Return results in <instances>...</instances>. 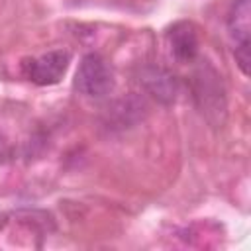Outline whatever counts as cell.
I'll return each instance as SVG.
<instances>
[{
    "label": "cell",
    "instance_id": "3957f363",
    "mask_svg": "<svg viewBox=\"0 0 251 251\" xmlns=\"http://www.w3.org/2000/svg\"><path fill=\"white\" fill-rule=\"evenodd\" d=\"M69 63H71V53L65 49H55L39 57L22 59V75L37 86H51L65 76Z\"/></svg>",
    "mask_w": 251,
    "mask_h": 251
},
{
    "label": "cell",
    "instance_id": "8992f818",
    "mask_svg": "<svg viewBox=\"0 0 251 251\" xmlns=\"http://www.w3.org/2000/svg\"><path fill=\"white\" fill-rule=\"evenodd\" d=\"M229 37L239 43H251V0H235L227 12Z\"/></svg>",
    "mask_w": 251,
    "mask_h": 251
},
{
    "label": "cell",
    "instance_id": "52a82bcc",
    "mask_svg": "<svg viewBox=\"0 0 251 251\" xmlns=\"http://www.w3.org/2000/svg\"><path fill=\"white\" fill-rule=\"evenodd\" d=\"M143 110H147L143 100H139L135 96H127V98L118 100L112 108H108V118H112L116 126L127 127L141 118Z\"/></svg>",
    "mask_w": 251,
    "mask_h": 251
},
{
    "label": "cell",
    "instance_id": "6da1fadb",
    "mask_svg": "<svg viewBox=\"0 0 251 251\" xmlns=\"http://www.w3.org/2000/svg\"><path fill=\"white\" fill-rule=\"evenodd\" d=\"M190 86H192V98L198 110L202 112V116L212 126H222L226 120L227 100L220 73L210 63H202L194 69Z\"/></svg>",
    "mask_w": 251,
    "mask_h": 251
},
{
    "label": "cell",
    "instance_id": "7a4b0ae2",
    "mask_svg": "<svg viewBox=\"0 0 251 251\" xmlns=\"http://www.w3.org/2000/svg\"><path fill=\"white\" fill-rule=\"evenodd\" d=\"M114 71L100 53H86L75 73V88L86 98H104L114 90Z\"/></svg>",
    "mask_w": 251,
    "mask_h": 251
},
{
    "label": "cell",
    "instance_id": "5b68a950",
    "mask_svg": "<svg viewBox=\"0 0 251 251\" xmlns=\"http://www.w3.org/2000/svg\"><path fill=\"white\" fill-rule=\"evenodd\" d=\"M167 41L173 57L178 63H190L196 59L200 41H198L196 25L192 22H186V20L175 22L167 31Z\"/></svg>",
    "mask_w": 251,
    "mask_h": 251
},
{
    "label": "cell",
    "instance_id": "ba28073f",
    "mask_svg": "<svg viewBox=\"0 0 251 251\" xmlns=\"http://www.w3.org/2000/svg\"><path fill=\"white\" fill-rule=\"evenodd\" d=\"M233 57H235V63L239 67V71L249 76V63H251V43H239L235 45L233 49Z\"/></svg>",
    "mask_w": 251,
    "mask_h": 251
},
{
    "label": "cell",
    "instance_id": "277c9868",
    "mask_svg": "<svg viewBox=\"0 0 251 251\" xmlns=\"http://www.w3.org/2000/svg\"><path fill=\"white\" fill-rule=\"evenodd\" d=\"M139 82L161 104H173L178 96V80L176 76L159 67V65H145L139 71Z\"/></svg>",
    "mask_w": 251,
    "mask_h": 251
}]
</instances>
